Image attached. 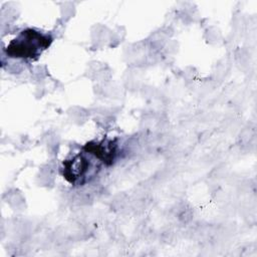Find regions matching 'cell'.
<instances>
[{
    "label": "cell",
    "instance_id": "6da1fadb",
    "mask_svg": "<svg viewBox=\"0 0 257 257\" xmlns=\"http://www.w3.org/2000/svg\"><path fill=\"white\" fill-rule=\"evenodd\" d=\"M52 37L33 28L22 30L6 47L7 56L23 60H35L50 46Z\"/></svg>",
    "mask_w": 257,
    "mask_h": 257
},
{
    "label": "cell",
    "instance_id": "7a4b0ae2",
    "mask_svg": "<svg viewBox=\"0 0 257 257\" xmlns=\"http://www.w3.org/2000/svg\"><path fill=\"white\" fill-rule=\"evenodd\" d=\"M92 168L85 153H79L63 163V177L71 184H83L93 175Z\"/></svg>",
    "mask_w": 257,
    "mask_h": 257
}]
</instances>
